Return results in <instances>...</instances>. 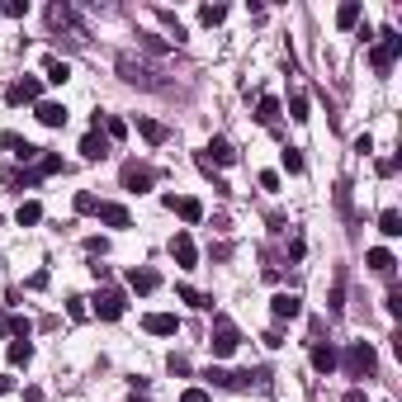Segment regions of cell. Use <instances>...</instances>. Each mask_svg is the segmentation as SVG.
I'll use <instances>...</instances> for the list:
<instances>
[{
    "label": "cell",
    "mask_w": 402,
    "mask_h": 402,
    "mask_svg": "<svg viewBox=\"0 0 402 402\" xmlns=\"http://www.w3.org/2000/svg\"><path fill=\"white\" fill-rule=\"evenodd\" d=\"M48 28H53V33H62V43H67V48H85V43H90V28H85V19H80L67 0L48 5Z\"/></svg>",
    "instance_id": "cell-1"
},
{
    "label": "cell",
    "mask_w": 402,
    "mask_h": 402,
    "mask_svg": "<svg viewBox=\"0 0 402 402\" xmlns=\"http://www.w3.org/2000/svg\"><path fill=\"white\" fill-rule=\"evenodd\" d=\"M114 71L128 80V85H142V90H166V80H161L157 67H147V62H142V57H133V53H119Z\"/></svg>",
    "instance_id": "cell-2"
},
{
    "label": "cell",
    "mask_w": 402,
    "mask_h": 402,
    "mask_svg": "<svg viewBox=\"0 0 402 402\" xmlns=\"http://www.w3.org/2000/svg\"><path fill=\"white\" fill-rule=\"evenodd\" d=\"M336 365H341L350 378H369V374H374V365H378V355H374V346H369V341H350L346 355H341Z\"/></svg>",
    "instance_id": "cell-3"
},
{
    "label": "cell",
    "mask_w": 402,
    "mask_h": 402,
    "mask_svg": "<svg viewBox=\"0 0 402 402\" xmlns=\"http://www.w3.org/2000/svg\"><path fill=\"white\" fill-rule=\"evenodd\" d=\"M398 57H402V33H398V28H383L378 43H374V53H369V67H374L378 76H388Z\"/></svg>",
    "instance_id": "cell-4"
},
{
    "label": "cell",
    "mask_w": 402,
    "mask_h": 402,
    "mask_svg": "<svg viewBox=\"0 0 402 402\" xmlns=\"http://www.w3.org/2000/svg\"><path fill=\"white\" fill-rule=\"evenodd\" d=\"M209 346H213V360H227V355L241 346V331H237V322L227 317V313H213V336H209Z\"/></svg>",
    "instance_id": "cell-5"
},
{
    "label": "cell",
    "mask_w": 402,
    "mask_h": 402,
    "mask_svg": "<svg viewBox=\"0 0 402 402\" xmlns=\"http://www.w3.org/2000/svg\"><path fill=\"white\" fill-rule=\"evenodd\" d=\"M119 185L128 189V194H147V189L157 185V171H152V166H142V161H123Z\"/></svg>",
    "instance_id": "cell-6"
},
{
    "label": "cell",
    "mask_w": 402,
    "mask_h": 402,
    "mask_svg": "<svg viewBox=\"0 0 402 402\" xmlns=\"http://www.w3.org/2000/svg\"><path fill=\"white\" fill-rule=\"evenodd\" d=\"M123 308H128V298L119 294V289H100V294L90 298V313H95L100 322H119V317H123Z\"/></svg>",
    "instance_id": "cell-7"
},
{
    "label": "cell",
    "mask_w": 402,
    "mask_h": 402,
    "mask_svg": "<svg viewBox=\"0 0 402 402\" xmlns=\"http://www.w3.org/2000/svg\"><path fill=\"white\" fill-rule=\"evenodd\" d=\"M38 100H43V80L38 76H24L5 90V105H38Z\"/></svg>",
    "instance_id": "cell-8"
},
{
    "label": "cell",
    "mask_w": 402,
    "mask_h": 402,
    "mask_svg": "<svg viewBox=\"0 0 402 402\" xmlns=\"http://www.w3.org/2000/svg\"><path fill=\"white\" fill-rule=\"evenodd\" d=\"M166 209L180 218V222H204V204L189 199V194H166Z\"/></svg>",
    "instance_id": "cell-9"
},
{
    "label": "cell",
    "mask_w": 402,
    "mask_h": 402,
    "mask_svg": "<svg viewBox=\"0 0 402 402\" xmlns=\"http://www.w3.org/2000/svg\"><path fill=\"white\" fill-rule=\"evenodd\" d=\"M171 256H175L180 270H194L199 265V246H194V237H189V232H175V237H171Z\"/></svg>",
    "instance_id": "cell-10"
},
{
    "label": "cell",
    "mask_w": 402,
    "mask_h": 402,
    "mask_svg": "<svg viewBox=\"0 0 402 402\" xmlns=\"http://www.w3.org/2000/svg\"><path fill=\"white\" fill-rule=\"evenodd\" d=\"M0 147H5L15 161H24V166L28 161L38 166V157H43V147H33V142H24V137H15V133H0Z\"/></svg>",
    "instance_id": "cell-11"
},
{
    "label": "cell",
    "mask_w": 402,
    "mask_h": 402,
    "mask_svg": "<svg viewBox=\"0 0 402 402\" xmlns=\"http://www.w3.org/2000/svg\"><path fill=\"white\" fill-rule=\"evenodd\" d=\"M270 317H274V322L303 317V298H298V294H274V298H270Z\"/></svg>",
    "instance_id": "cell-12"
},
{
    "label": "cell",
    "mask_w": 402,
    "mask_h": 402,
    "mask_svg": "<svg viewBox=\"0 0 402 402\" xmlns=\"http://www.w3.org/2000/svg\"><path fill=\"white\" fill-rule=\"evenodd\" d=\"M33 114H38V123H43V128H67V119H71L67 105H57V100H38Z\"/></svg>",
    "instance_id": "cell-13"
},
{
    "label": "cell",
    "mask_w": 402,
    "mask_h": 402,
    "mask_svg": "<svg viewBox=\"0 0 402 402\" xmlns=\"http://www.w3.org/2000/svg\"><path fill=\"white\" fill-rule=\"evenodd\" d=\"M199 157L209 161V166H232V161H237V147H232V142H227V137H213V142H209V147H204V152H199Z\"/></svg>",
    "instance_id": "cell-14"
},
{
    "label": "cell",
    "mask_w": 402,
    "mask_h": 402,
    "mask_svg": "<svg viewBox=\"0 0 402 402\" xmlns=\"http://www.w3.org/2000/svg\"><path fill=\"white\" fill-rule=\"evenodd\" d=\"M80 157L85 161H105L109 157V137L100 133V128H90V133L80 137Z\"/></svg>",
    "instance_id": "cell-15"
},
{
    "label": "cell",
    "mask_w": 402,
    "mask_h": 402,
    "mask_svg": "<svg viewBox=\"0 0 402 402\" xmlns=\"http://www.w3.org/2000/svg\"><path fill=\"white\" fill-rule=\"evenodd\" d=\"M142 326H147L152 336H175V331H180V317H175V313H147Z\"/></svg>",
    "instance_id": "cell-16"
},
{
    "label": "cell",
    "mask_w": 402,
    "mask_h": 402,
    "mask_svg": "<svg viewBox=\"0 0 402 402\" xmlns=\"http://www.w3.org/2000/svg\"><path fill=\"white\" fill-rule=\"evenodd\" d=\"M95 213H100V222H109V227H133V213H128L123 204H114V199H105Z\"/></svg>",
    "instance_id": "cell-17"
},
{
    "label": "cell",
    "mask_w": 402,
    "mask_h": 402,
    "mask_svg": "<svg viewBox=\"0 0 402 402\" xmlns=\"http://www.w3.org/2000/svg\"><path fill=\"white\" fill-rule=\"evenodd\" d=\"M365 261H369V270H374V274H383V279H393V274H398V261H393V251H388V246H374Z\"/></svg>",
    "instance_id": "cell-18"
},
{
    "label": "cell",
    "mask_w": 402,
    "mask_h": 402,
    "mask_svg": "<svg viewBox=\"0 0 402 402\" xmlns=\"http://www.w3.org/2000/svg\"><path fill=\"white\" fill-rule=\"evenodd\" d=\"M336 360H341V355H336L331 341H313V369H317V374H331V369H336Z\"/></svg>",
    "instance_id": "cell-19"
},
{
    "label": "cell",
    "mask_w": 402,
    "mask_h": 402,
    "mask_svg": "<svg viewBox=\"0 0 402 402\" xmlns=\"http://www.w3.org/2000/svg\"><path fill=\"white\" fill-rule=\"evenodd\" d=\"M128 289H133V294H157L161 274L157 270H128Z\"/></svg>",
    "instance_id": "cell-20"
},
{
    "label": "cell",
    "mask_w": 402,
    "mask_h": 402,
    "mask_svg": "<svg viewBox=\"0 0 402 402\" xmlns=\"http://www.w3.org/2000/svg\"><path fill=\"white\" fill-rule=\"evenodd\" d=\"M90 128H105L109 142H123V137H128V123H123V119H114V114H105V119L95 114V123H90Z\"/></svg>",
    "instance_id": "cell-21"
},
{
    "label": "cell",
    "mask_w": 402,
    "mask_h": 402,
    "mask_svg": "<svg viewBox=\"0 0 402 402\" xmlns=\"http://www.w3.org/2000/svg\"><path fill=\"white\" fill-rule=\"evenodd\" d=\"M0 331L15 336V341H28V336H33V322L28 317H5V313H0Z\"/></svg>",
    "instance_id": "cell-22"
},
{
    "label": "cell",
    "mask_w": 402,
    "mask_h": 402,
    "mask_svg": "<svg viewBox=\"0 0 402 402\" xmlns=\"http://www.w3.org/2000/svg\"><path fill=\"white\" fill-rule=\"evenodd\" d=\"M15 222H19V227H33V222H43V204H38V199H24V204L15 209Z\"/></svg>",
    "instance_id": "cell-23"
},
{
    "label": "cell",
    "mask_w": 402,
    "mask_h": 402,
    "mask_svg": "<svg viewBox=\"0 0 402 402\" xmlns=\"http://www.w3.org/2000/svg\"><path fill=\"white\" fill-rule=\"evenodd\" d=\"M57 171H67V161L57 157V152H43L38 166H33V175H38V180H48V175H57Z\"/></svg>",
    "instance_id": "cell-24"
},
{
    "label": "cell",
    "mask_w": 402,
    "mask_h": 402,
    "mask_svg": "<svg viewBox=\"0 0 402 402\" xmlns=\"http://www.w3.org/2000/svg\"><path fill=\"white\" fill-rule=\"evenodd\" d=\"M137 133L147 137V142H152V147H161V142H166V123H157V119H137Z\"/></svg>",
    "instance_id": "cell-25"
},
{
    "label": "cell",
    "mask_w": 402,
    "mask_h": 402,
    "mask_svg": "<svg viewBox=\"0 0 402 402\" xmlns=\"http://www.w3.org/2000/svg\"><path fill=\"white\" fill-rule=\"evenodd\" d=\"M378 232H383V237H402V213L398 209H383V213H378Z\"/></svg>",
    "instance_id": "cell-26"
},
{
    "label": "cell",
    "mask_w": 402,
    "mask_h": 402,
    "mask_svg": "<svg viewBox=\"0 0 402 402\" xmlns=\"http://www.w3.org/2000/svg\"><path fill=\"white\" fill-rule=\"evenodd\" d=\"M175 294L185 298L189 308H199V313H213V298H209V294H199V289H189V284H180V289H175Z\"/></svg>",
    "instance_id": "cell-27"
},
{
    "label": "cell",
    "mask_w": 402,
    "mask_h": 402,
    "mask_svg": "<svg viewBox=\"0 0 402 402\" xmlns=\"http://www.w3.org/2000/svg\"><path fill=\"white\" fill-rule=\"evenodd\" d=\"M256 119H261V123H279V100H274V95H261V105H256Z\"/></svg>",
    "instance_id": "cell-28"
},
{
    "label": "cell",
    "mask_w": 402,
    "mask_h": 402,
    "mask_svg": "<svg viewBox=\"0 0 402 402\" xmlns=\"http://www.w3.org/2000/svg\"><path fill=\"white\" fill-rule=\"evenodd\" d=\"M355 24H360V0H346L336 10V28H355Z\"/></svg>",
    "instance_id": "cell-29"
},
{
    "label": "cell",
    "mask_w": 402,
    "mask_h": 402,
    "mask_svg": "<svg viewBox=\"0 0 402 402\" xmlns=\"http://www.w3.org/2000/svg\"><path fill=\"white\" fill-rule=\"evenodd\" d=\"M43 80H53V85H67V80H71V67H67L62 57H48V76H43Z\"/></svg>",
    "instance_id": "cell-30"
},
{
    "label": "cell",
    "mask_w": 402,
    "mask_h": 402,
    "mask_svg": "<svg viewBox=\"0 0 402 402\" xmlns=\"http://www.w3.org/2000/svg\"><path fill=\"white\" fill-rule=\"evenodd\" d=\"M222 19H227V5H199V24H222Z\"/></svg>",
    "instance_id": "cell-31"
},
{
    "label": "cell",
    "mask_w": 402,
    "mask_h": 402,
    "mask_svg": "<svg viewBox=\"0 0 402 402\" xmlns=\"http://www.w3.org/2000/svg\"><path fill=\"white\" fill-rule=\"evenodd\" d=\"M152 15H157L161 24L171 28V33H175V43H180V38H185V24H180V19H175V15H171V10H166V5H157V10H152Z\"/></svg>",
    "instance_id": "cell-32"
},
{
    "label": "cell",
    "mask_w": 402,
    "mask_h": 402,
    "mask_svg": "<svg viewBox=\"0 0 402 402\" xmlns=\"http://www.w3.org/2000/svg\"><path fill=\"white\" fill-rule=\"evenodd\" d=\"M5 355H10V365H28V360H33V346H28V341H10Z\"/></svg>",
    "instance_id": "cell-33"
},
{
    "label": "cell",
    "mask_w": 402,
    "mask_h": 402,
    "mask_svg": "<svg viewBox=\"0 0 402 402\" xmlns=\"http://www.w3.org/2000/svg\"><path fill=\"white\" fill-rule=\"evenodd\" d=\"M28 0H0V19H24Z\"/></svg>",
    "instance_id": "cell-34"
},
{
    "label": "cell",
    "mask_w": 402,
    "mask_h": 402,
    "mask_svg": "<svg viewBox=\"0 0 402 402\" xmlns=\"http://www.w3.org/2000/svg\"><path fill=\"white\" fill-rule=\"evenodd\" d=\"M67 313H71V322H85V317H90V298L71 294V298H67Z\"/></svg>",
    "instance_id": "cell-35"
},
{
    "label": "cell",
    "mask_w": 402,
    "mask_h": 402,
    "mask_svg": "<svg viewBox=\"0 0 402 402\" xmlns=\"http://www.w3.org/2000/svg\"><path fill=\"white\" fill-rule=\"evenodd\" d=\"M289 119L294 123H308V95H289Z\"/></svg>",
    "instance_id": "cell-36"
},
{
    "label": "cell",
    "mask_w": 402,
    "mask_h": 402,
    "mask_svg": "<svg viewBox=\"0 0 402 402\" xmlns=\"http://www.w3.org/2000/svg\"><path fill=\"white\" fill-rule=\"evenodd\" d=\"M331 313H341L346 308V274H336V284H331V303H326Z\"/></svg>",
    "instance_id": "cell-37"
},
{
    "label": "cell",
    "mask_w": 402,
    "mask_h": 402,
    "mask_svg": "<svg viewBox=\"0 0 402 402\" xmlns=\"http://www.w3.org/2000/svg\"><path fill=\"white\" fill-rule=\"evenodd\" d=\"M279 161H284V171H289V175H298V171H303V152H298V147H284V152H279Z\"/></svg>",
    "instance_id": "cell-38"
},
{
    "label": "cell",
    "mask_w": 402,
    "mask_h": 402,
    "mask_svg": "<svg viewBox=\"0 0 402 402\" xmlns=\"http://www.w3.org/2000/svg\"><path fill=\"white\" fill-rule=\"evenodd\" d=\"M137 43H142L147 53H171V43H166V38H157V33H137Z\"/></svg>",
    "instance_id": "cell-39"
},
{
    "label": "cell",
    "mask_w": 402,
    "mask_h": 402,
    "mask_svg": "<svg viewBox=\"0 0 402 402\" xmlns=\"http://www.w3.org/2000/svg\"><path fill=\"white\" fill-rule=\"evenodd\" d=\"M95 209H100V199H95L90 189H80L76 194V213H95Z\"/></svg>",
    "instance_id": "cell-40"
},
{
    "label": "cell",
    "mask_w": 402,
    "mask_h": 402,
    "mask_svg": "<svg viewBox=\"0 0 402 402\" xmlns=\"http://www.w3.org/2000/svg\"><path fill=\"white\" fill-rule=\"evenodd\" d=\"M383 308H388V317H402V289L398 284L388 289V303H383Z\"/></svg>",
    "instance_id": "cell-41"
},
{
    "label": "cell",
    "mask_w": 402,
    "mask_h": 402,
    "mask_svg": "<svg viewBox=\"0 0 402 402\" xmlns=\"http://www.w3.org/2000/svg\"><path fill=\"white\" fill-rule=\"evenodd\" d=\"M166 369H171L175 378H185L189 374V360H185V355H171V360H166Z\"/></svg>",
    "instance_id": "cell-42"
},
{
    "label": "cell",
    "mask_w": 402,
    "mask_h": 402,
    "mask_svg": "<svg viewBox=\"0 0 402 402\" xmlns=\"http://www.w3.org/2000/svg\"><path fill=\"white\" fill-rule=\"evenodd\" d=\"M204 378H209L213 388H227V369H218V365H209V369H204Z\"/></svg>",
    "instance_id": "cell-43"
},
{
    "label": "cell",
    "mask_w": 402,
    "mask_h": 402,
    "mask_svg": "<svg viewBox=\"0 0 402 402\" xmlns=\"http://www.w3.org/2000/svg\"><path fill=\"white\" fill-rule=\"evenodd\" d=\"M85 251H90V256H105L109 241H105V237H85Z\"/></svg>",
    "instance_id": "cell-44"
},
{
    "label": "cell",
    "mask_w": 402,
    "mask_h": 402,
    "mask_svg": "<svg viewBox=\"0 0 402 402\" xmlns=\"http://www.w3.org/2000/svg\"><path fill=\"white\" fill-rule=\"evenodd\" d=\"M355 152H360V157H369V152H374V137L360 133V137H355Z\"/></svg>",
    "instance_id": "cell-45"
},
{
    "label": "cell",
    "mask_w": 402,
    "mask_h": 402,
    "mask_svg": "<svg viewBox=\"0 0 402 402\" xmlns=\"http://www.w3.org/2000/svg\"><path fill=\"white\" fill-rule=\"evenodd\" d=\"M180 402H213V398H209L204 388H185V393H180Z\"/></svg>",
    "instance_id": "cell-46"
},
{
    "label": "cell",
    "mask_w": 402,
    "mask_h": 402,
    "mask_svg": "<svg viewBox=\"0 0 402 402\" xmlns=\"http://www.w3.org/2000/svg\"><path fill=\"white\" fill-rule=\"evenodd\" d=\"M256 180H261V189H279V175H274V171H261Z\"/></svg>",
    "instance_id": "cell-47"
},
{
    "label": "cell",
    "mask_w": 402,
    "mask_h": 402,
    "mask_svg": "<svg viewBox=\"0 0 402 402\" xmlns=\"http://www.w3.org/2000/svg\"><path fill=\"white\" fill-rule=\"evenodd\" d=\"M209 256H213V261H227V256H232V246H227V241H218V246H209Z\"/></svg>",
    "instance_id": "cell-48"
},
{
    "label": "cell",
    "mask_w": 402,
    "mask_h": 402,
    "mask_svg": "<svg viewBox=\"0 0 402 402\" xmlns=\"http://www.w3.org/2000/svg\"><path fill=\"white\" fill-rule=\"evenodd\" d=\"M346 402H369V398H365V388H346Z\"/></svg>",
    "instance_id": "cell-49"
},
{
    "label": "cell",
    "mask_w": 402,
    "mask_h": 402,
    "mask_svg": "<svg viewBox=\"0 0 402 402\" xmlns=\"http://www.w3.org/2000/svg\"><path fill=\"white\" fill-rule=\"evenodd\" d=\"M10 388H15V378H10V374H0V393H10Z\"/></svg>",
    "instance_id": "cell-50"
}]
</instances>
